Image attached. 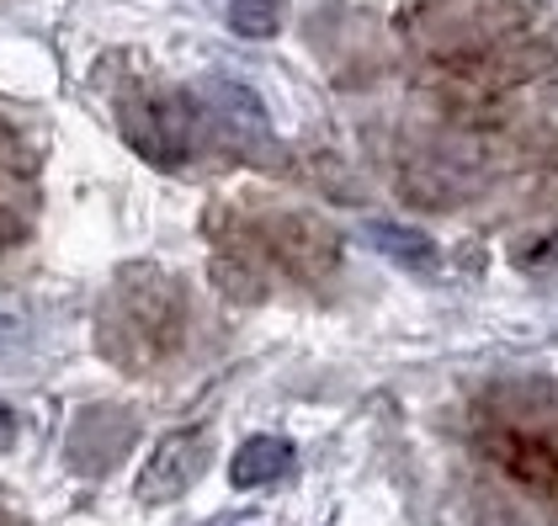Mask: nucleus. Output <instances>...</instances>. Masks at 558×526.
Returning <instances> with one entry per match:
<instances>
[{
    "label": "nucleus",
    "mask_w": 558,
    "mask_h": 526,
    "mask_svg": "<svg viewBox=\"0 0 558 526\" xmlns=\"http://www.w3.org/2000/svg\"><path fill=\"white\" fill-rule=\"evenodd\" d=\"M208 468V441L197 437V431H175L155 447V457L144 463V474H138V494L144 500H175V494H186L192 479Z\"/></svg>",
    "instance_id": "f257e3e1"
},
{
    "label": "nucleus",
    "mask_w": 558,
    "mask_h": 526,
    "mask_svg": "<svg viewBox=\"0 0 558 526\" xmlns=\"http://www.w3.org/2000/svg\"><path fill=\"white\" fill-rule=\"evenodd\" d=\"M229 22H234V33H245V38H271L277 33V0H234L229 5Z\"/></svg>",
    "instance_id": "20e7f679"
},
{
    "label": "nucleus",
    "mask_w": 558,
    "mask_h": 526,
    "mask_svg": "<svg viewBox=\"0 0 558 526\" xmlns=\"http://www.w3.org/2000/svg\"><path fill=\"white\" fill-rule=\"evenodd\" d=\"M367 234H373V245L378 250H388L393 261H404V266H436V245H430L421 229H399V223H367Z\"/></svg>",
    "instance_id": "7ed1b4c3"
},
{
    "label": "nucleus",
    "mask_w": 558,
    "mask_h": 526,
    "mask_svg": "<svg viewBox=\"0 0 558 526\" xmlns=\"http://www.w3.org/2000/svg\"><path fill=\"white\" fill-rule=\"evenodd\" d=\"M293 468V447L277 437H256L240 447V457H234V468H229V479L240 484V489H256V484H271L282 479Z\"/></svg>",
    "instance_id": "f03ea898"
},
{
    "label": "nucleus",
    "mask_w": 558,
    "mask_h": 526,
    "mask_svg": "<svg viewBox=\"0 0 558 526\" xmlns=\"http://www.w3.org/2000/svg\"><path fill=\"white\" fill-rule=\"evenodd\" d=\"M521 266H532V271H558V234H548L537 250H521Z\"/></svg>",
    "instance_id": "39448f33"
}]
</instances>
